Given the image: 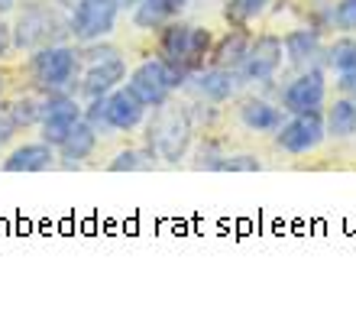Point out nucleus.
I'll return each instance as SVG.
<instances>
[{"label": "nucleus", "mask_w": 356, "mask_h": 321, "mask_svg": "<svg viewBox=\"0 0 356 321\" xmlns=\"http://www.w3.org/2000/svg\"><path fill=\"white\" fill-rule=\"evenodd\" d=\"M236 88H240V75H236L234 68L211 65L195 75V91L204 97V101H214V104L230 101V97L236 95Z\"/></svg>", "instance_id": "obj_13"}, {"label": "nucleus", "mask_w": 356, "mask_h": 321, "mask_svg": "<svg viewBox=\"0 0 356 321\" xmlns=\"http://www.w3.org/2000/svg\"><path fill=\"white\" fill-rule=\"evenodd\" d=\"M29 75H33L36 88H42L46 95L68 91L81 75V52L65 46V42L42 46L29 56Z\"/></svg>", "instance_id": "obj_2"}, {"label": "nucleus", "mask_w": 356, "mask_h": 321, "mask_svg": "<svg viewBox=\"0 0 356 321\" xmlns=\"http://www.w3.org/2000/svg\"><path fill=\"white\" fill-rule=\"evenodd\" d=\"M185 78V68H178L169 58H146L127 75V88L140 97L146 107H159L172 97L178 85Z\"/></svg>", "instance_id": "obj_4"}, {"label": "nucleus", "mask_w": 356, "mask_h": 321, "mask_svg": "<svg viewBox=\"0 0 356 321\" xmlns=\"http://www.w3.org/2000/svg\"><path fill=\"white\" fill-rule=\"evenodd\" d=\"M185 0H140L133 7V23L140 29H162L181 13Z\"/></svg>", "instance_id": "obj_16"}, {"label": "nucleus", "mask_w": 356, "mask_h": 321, "mask_svg": "<svg viewBox=\"0 0 356 321\" xmlns=\"http://www.w3.org/2000/svg\"><path fill=\"white\" fill-rule=\"evenodd\" d=\"M152 156L149 150H123V152H117L113 156V162L107 166L111 172H136V169H149L152 166Z\"/></svg>", "instance_id": "obj_24"}, {"label": "nucleus", "mask_w": 356, "mask_h": 321, "mask_svg": "<svg viewBox=\"0 0 356 321\" xmlns=\"http://www.w3.org/2000/svg\"><path fill=\"white\" fill-rule=\"evenodd\" d=\"M324 127H327V136H334V140H350V136H356V101L337 97V101L327 107V113H324Z\"/></svg>", "instance_id": "obj_20"}, {"label": "nucleus", "mask_w": 356, "mask_h": 321, "mask_svg": "<svg viewBox=\"0 0 356 321\" xmlns=\"http://www.w3.org/2000/svg\"><path fill=\"white\" fill-rule=\"evenodd\" d=\"M330 23L340 33H356V0H337V7L330 13Z\"/></svg>", "instance_id": "obj_26"}, {"label": "nucleus", "mask_w": 356, "mask_h": 321, "mask_svg": "<svg viewBox=\"0 0 356 321\" xmlns=\"http://www.w3.org/2000/svg\"><path fill=\"white\" fill-rule=\"evenodd\" d=\"M85 117V107L78 104L68 91H56L42 101V120H39V130H42V140L52 143L58 150V143L65 140L68 133L75 130V123Z\"/></svg>", "instance_id": "obj_10"}, {"label": "nucleus", "mask_w": 356, "mask_h": 321, "mask_svg": "<svg viewBox=\"0 0 356 321\" xmlns=\"http://www.w3.org/2000/svg\"><path fill=\"white\" fill-rule=\"evenodd\" d=\"M324 136H327L324 113L298 111V113H291V120H282V127L275 130V146L291 152V156H305V152L318 150Z\"/></svg>", "instance_id": "obj_8"}, {"label": "nucleus", "mask_w": 356, "mask_h": 321, "mask_svg": "<svg viewBox=\"0 0 356 321\" xmlns=\"http://www.w3.org/2000/svg\"><path fill=\"white\" fill-rule=\"evenodd\" d=\"M94 146H97V130L81 117V120L75 123V130L58 143V152H62V159H65L68 166H75V162H85L88 156H91Z\"/></svg>", "instance_id": "obj_19"}, {"label": "nucleus", "mask_w": 356, "mask_h": 321, "mask_svg": "<svg viewBox=\"0 0 356 321\" xmlns=\"http://www.w3.org/2000/svg\"><path fill=\"white\" fill-rule=\"evenodd\" d=\"M159 46H162V56L175 62L178 68H191L201 62L204 56H211V46H214V39L211 33L201 26H188V23H165L162 26V36H159Z\"/></svg>", "instance_id": "obj_6"}, {"label": "nucleus", "mask_w": 356, "mask_h": 321, "mask_svg": "<svg viewBox=\"0 0 356 321\" xmlns=\"http://www.w3.org/2000/svg\"><path fill=\"white\" fill-rule=\"evenodd\" d=\"M10 49H13V29H10L7 23L0 19V62L7 58V52H10Z\"/></svg>", "instance_id": "obj_28"}, {"label": "nucleus", "mask_w": 356, "mask_h": 321, "mask_svg": "<svg viewBox=\"0 0 356 321\" xmlns=\"http://www.w3.org/2000/svg\"><path fill=\"white\" fill-rule=\"evenodd\" d=\"M0 97H3V75H0Z\"/></svg>", "instance_id": "obj_30"}, {"label": "nucleus", "mask_w": 356, "mask_h": 321, "mask_svg": "<svg viewBox=\"0 0 356 321\" xmlns=\"http://www.w3.org/2000/svg\"><path fill=\"white\" fill-rule=\"evenodd\" d=\"M250 33H246L243 26H236L230 29L217 46H211V65H220V68H240V62H243L246 56V49H250Z\"/></svg>", "instance_id": "obj_18"}, {"label": "nucleus", "mask_w": 356, "mask_h": 321, "mask_svg": "<svg viewBox=\"0 0 356 321\" xmlns=\"http://www.w3.org/2000/svg\"><path fill=\"white\" fill-rule=\"evenodd\" d=\"M117 3H120V7H136L140 0H117Z\"/></svg>", "instance_id": "obj_29"}, {"label": "nucleus", "mask_w": 356, "mask_h": 321, "mask_svg": "<svg viewBox=\"0 0 356 321\" xmlns=\"http://www.w3.org/2000/svg\"><path fill=\"white\" fill-rule=\"evenodd\" d=\"M52 162H56V146L46 140H39V143H23V146H17L7 159L0 162V169L3 172H46Z\"/></svg>", "instance_id": "obj_14"}, {"label": "nucleus", "mask_w": 356, "mask_h": 321, "mask_svg": "<svg viewBox=\"0 0 356 321\" xmlns=\"http://www.w3.org/2000/svg\"><path fill=\"white\" fill-rule=\"evenodd\" d=\"M282 46H285V58L295 68H311L321 56L318 29H291V33L282 36Z\"/></svg>", "instance_id": "obj_15"}, {"label": "nucleus", "mask_w": 356, "mask_h": 321, "mask_svg": "<svg viewBox=\"0 0 356 321\" xmlns=\"http://www.w3.org/2000/svg\"><path fill=\"white\" fill-rule=\"evenodd\" d=\"M146 117V104L133 95L130 88H113L111 95H104V123L107 130H127L140 127Z\"/></svg>", "instance_id": "obj_12"}, {"label": "nucleus", "mask_w": 356, "mask_h": 321, "mask_svg": "<svg viewBox=\"0 0 356 321\" xmlns=\"http://www.w3.org/2000/svg\"><path fill=\"white\" fill-rule=\"evenodd\" d=\"M327 97V81L324 72L311 65L308 72H301L295 81H289V88L282 91V111L298 113V111H321Z\"/></svg>", "instance_id": "obj_11"}, {"label": "nucleus", "mask_w": 356, "mask_h": 321, "mask_svg": "<svg viewBox=\"0 0 356 321\" xmlns=\"http://www.w3.org/2000/svg\"><path fill=\"white\" fill-rule=\"evenodd\" d=\"M13 46L36 52L42 46H52L56 39H62L68 33V19L58 17L56 7H49L42 0H29L26 7L17 13L13 19Z\"/></svg>", "instance_id": "obj_3"}, {"label": "nucleus", "mask_w": 356, "mask_h": 321, "mask_svg": "<svg viewBox=\"0 0 356 321\" xmlns=\"http://www.w3.org/2000/svg\"><path fill=\"white\" fill-rule=\"evenodd\" d=\"M207 169H214V172H259L263 162H259V156L240 152V156H224V159H217V162H207Z\"/></svg>", "instance_id": "obj_25"}, {"label": "nucleus", "mask_w": 356, "mask_h": 321, "mask_svg": "<svg viewBox=\"0 0 356 321\" xmlns=\"http://www.w3.org/2000/svg\"><path fill=\"white\" fill-rule=\"evenodd\" d=\"M7 113L13 117L17 127H33V123L42 120V101L39 97H19L7 107Z\"/></svg>", "instance_id": "obj_23"}, {"label": "nucleus", "mask_w": 356, "mask_h": 321, "mask_svg": "<svg viewBox=\"0 0 356 321\" xmlns=\"http://www.w3.org/2000/svg\"><path fill=\"white\" fill-rule=\"evenodd\" d=\"M81 62H85V72L78 75V88H81V95L88 101L111 95L113 88H120V81H127V62L113 46L88 49Z\"/></svg>", "instance_id": "obj_5"}, {"label": "nucleus", "mask_w": 356, "mask_h": 321, "mask_svg": "<svg viewBox=\"0 0 356 321\" xmlns=\"http://www.w3.org/2000/svg\"><path fill=\"white\" fill-rule=\"evenodd\" d=\"M282 56H285V46H282V36L275 33H259V36L250 39V49H246L243 62L236 68V75L256 85V81H269L275 72L282 68Z\"/></svg>", "instance_id": "obj_9"}, {"label": "nucleus", "mask_w": 356, "mask_h": 321, "mask_svg": "<svg viewBox=\"0 0 356 321\" xmlns=\"http://www.w3.org/2000/svg\"><path fill=\"white\" fill-rule=\"evenodd\" d=\"M191 117L172 101L152 107V117L146 123V150L162 162L185 159L191 150Z\"/></svg>", "instance_id": "obj_1"}, {"label": "nucleus", "mask_w": 356, "mask_h": 321, "mask_svg": "<svg viewBox=\"0 0 356 321\" xmlns=\"http://www.w3.org/2000/svg\"><path fill=\"white\" fill-rule=\"evenodd\" d=\"M120 17V3L117 0H78L72 17H68V36L78 42H97V39L111 36Z\"/></svg>", "instance_id": "obj_7"}, {"label": "nucleus", "mask_w": 356, "mask_h": 321, "mask_svg": "<svg viewBox=\"0 0 356 321\" xmlns=\"http://www.w3.org/2000/svg\"><path fill=\"white\" fill-rule=\"evenodd\" d=\"M272 0H227L224 7V17L234 23V26H246V23H253L259 13L269 10Z\"/></svg>", "instance_id": "obj_22"}, {"label": "nucleus", "mask_w": 356, "mask_h": 321, "mask_svg": "<svg viewBox=\"0 0 356 321\" xmlns=\"http://www.w3.org/2000/svg\"><path fill=\"white\" fill-rule=\"evenodd\" d=\"M17 130H19V127L13 123V117H10L7 111H0V150L13 140V133H17Z\"/></svg>", "instance_id": "obj_27"}, {"label": "nucleus", "mask_w": 356, "mask_h": 321, "mask_svg": "<svg viewBox=\"0 0 356 321\" xmlns=\"http://www.w3.org/2000/svg\"><path fill=\"white\" fill-rule=\"evenodd\" d=\"M327 65L337 75H356V39L343 36L327 49Z\"/></svg>", "instance_id": "obj_21"}, {"label": "nucleus", "mask_w": 356, "mask_h": 321, "mask_svg": "<svg viewBox=\"0 0 356 321\" xmlns=\"http://www.w3.org/2000/svg\"><path fill=\"white\" fill-rule=\"evenodd\" d=\"M240 120H243L246 130L256 133H275L282 127V107L269 104L263 97H250L240 104Z\"/></svg>", "instance_id": "obj_17"}]
</instances>
